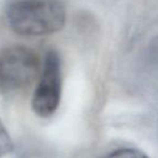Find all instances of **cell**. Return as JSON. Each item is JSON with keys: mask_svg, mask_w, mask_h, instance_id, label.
I'll return each mask as SVG.
<instances>
[{"mask_svg": "<svg viewBox=\"0 0 158 158\" xmlns=\"http://www.w3.org/2000/svg\"><path fill=\"white\" fill-rule=\"evenodd\" d=\"M12 151H13V142H12L5 125L0 120V158L10 154Z\"/></svg>", "mask_w": 158, "mask_h": 158, "instance_id": "5b68a950", "label": "cell"}, {"mask_svg": "<svg viewBox=\"0 0 158 158\" xmlns=\"http://www.w3.org/2000/svg\"><path fill=\"white\" fill-rule=\"evenodd\" d=\"M6 18L14 33L40 37L63 28L66 10L61 0H11L6 9Z\"/></svg>", "mask_w": 158, "mask_h": 158, "instance_id": "6da1fadb", "label": "cell"}, {"mask_svg": "<svg viewBox=\"0 0 158 158\" xmlns=\"http://www.w3.org/2000/svg\"><path fill=\"white\" fill-rule=\"evenodd\" d=\"M42 69L38 54L24 46L0 51V93L10 95L28 88Z\"/></svg>", "mask_w": 158, "mask_h": 158, "instance_id": "7a4b0ae2", "label": "cell"}, {"mask_svg": "<svg viewBox=\"0 0 158 158\" xmlns=\"http://www.w3.org/2000/svg\"><path fill=\"white\" fill-rule=\"evenodd\" d=\"M102 158H148V156L136 148H119Z\"/></svg>", "mask_w": 158, "mask_h": 158, "instance_id": "277c9868", "label": "cell"}, {"mask_svg": "<svg viewBox=\"0 0 158 158\" xmlns=\"http://www.w3.org/2000/svg\"><path fill=\"white\" fill-rule=\"evenodd\" d=\"M61 91V59L57 52L50 51L42 64L39 81L34 92L31 101L34 113L41 118L52 116L60 105Z\"/></svg>", "mask_w": 158, "mask_h": 158, "instance_id": "3957f363", "label": "cell"}]
</instances>
